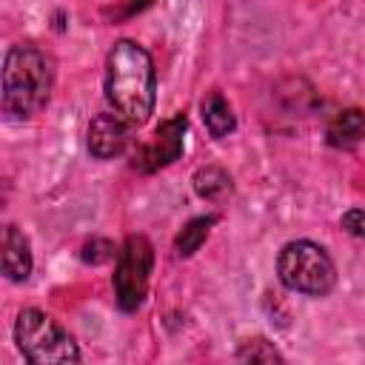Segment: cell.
I'll list each match as a JSON object with an SVG mask.
<instances>
[{
	"instance_id": "obj_12",
	"label": "cell",
	"mask_w": 365,
	"mask_h": 365,
	"mask_svg": "<svg viewBox=\"0 0 365 365\" xmlns=\"http://www.w3.org/2000/svg\"><path fill=\"white\" fill-rule=\"evenodd\" d=\"M217 222V217L214 214H208V217H197V220H191L180 234H177V254L180 257H191L202 242H205V237H208V228Z\"/></svg>"
},
{
	"instance_id": "obj_11",
	"label": "cell",
	"mask_w": 365,
	"mask_h": 365,
	"mask_svg": "<svg viewBox=\"0 0 365 365\" xmlns=\"http://www.w3.org/2000/svg\"><path fill=\"white\" fill-rule=\"evenodd\" d=\"M194 191H197L200 197H205V200L220 202V200H225V197L231 194V177H228L222 168H214V165L200 168V171L194 174Z\"/></svg>"
},
{
	"instance_id": "obj_4",
	"label": "cell",
	"mask_w": 365,
	"mask_h": 365,
	"mask_svg": "<svg viewBox=\"0 0 365 365\" xmlns=\"http://www.w3.org/2000/svg\"><path fill=\"white\" fill-rule=\"evenodd\" d=\"M277 274L285 288L305 294V297H322L336 282V268L328 251L311 240H294L288 242L277 257Z\"/></svg>"
},
{
	"instance_id": "obj_6",
	"label": "cell",
	"mask_w": 365,
	"mask_h": 365,
	"mask_svg": "<svg viewBox=\"0 0 365 365\" xmlns=\"http://www.w3.org/2000/svg\"><path fill=\"white\" fill-rule=\"evenodd\" d=\"M185 114H174L165 123H160V128L151 134V140L145 145L137 148L134 154V168L140 171H157L168 163H174L182 154V134H185Z\"/></svg>"
},
{
	"instance_id": "obj_2",
	"label": "cell",
	"mask_w": 365,
	"mask_h": 365,
	"mask_svg": "<svg viewBox=\"0 0 365 365\" xmlns=\"http://www.w3.org/2000/svg\"><path fill=\"white\" fill-rule=\"evenodd\" d=\"M54 68L46 51L31 43L11 46L3 63V111L9 117H34L51 97Z\"/></svg>"
},
{
	"instance_id": "obj_8",
	"label": "cell",
	"mask_w": 365,
	"mask_h": 365,
	"mask_svg": "<svg viewBox=\"0 0 365 365\" xmlns=\"http://www.w3.org/2000/svg\"><path fill=\"white\" fill-rule=\"evenodd\" d=\"M3 274L11 282H23L31 274V248H29V240L14 225H6V231H3Z\"/></svg>"
},
{
	"instance_id": "obj_1",
	"label": "cell",
	"mask_w": 365,
	"mask_h": 365,
	"mask_svg": "<svg viewBox=\"0 0 365 365\" xmlns=\"http://www.w3.org/2000/svg\"><path fill=\"white\" fill-rule=\"evenodd\" d=\"M154 91H157V77L148 51L134 40H117L106 57L108 106L131 125H143L154 111V97H157Z\"/></svg>"
},
{
	"instance_id": "obj_9",
	"label": "cell",
	"mask_w": 365,
	"mask_h": 365,
	"mask_svg": "<svg viewBox=\"0 0 365 365\" xmlns=\"http://www.w3.org/2000/svg\"><path fill=\"white\" fill-rule=\"evenodd\" d=\"M325 137L334 148H356L365 140V111L359 108H342L331 117Z\"/></svg>"
},
{
	"instance_id": "obj_15",
	"label": "cell",
	"mask_w": 365,
	"mask_h": 365,
	"mask_svg": "<svg viewBox=\"0 0 365 365\" xmlns=\"http://www.w3.org/2000/svg\"><path fill=\"white\" fill-rule=\"evenodd\" d=\"M342 228H345L348 234L365 240V211H362V208H351V211H345V217H342Z\"/></svg>"
},
{
	"instance_id": "obj_3",
	"label": "cell",
	"mask_w": 365,
	"mask_h": 365,
	"mask_svg": "<svg viewBox=\"0 0 365 365\" xmlns=\"http://www.w3.org/2000/svg\"><path fill=\"white\" fill-rule=\"evenodd\" d=\"M14 339L20 354L34 365H57V362H77L80 351L71 334L46 311L26 308L14 322Z\"/></svg>"
},
{
	"instance_id": "obj_7",
	"label": "cell",
	"mask_w": 365,
	"mask_h": 365,
	"mask_svg": "<svg viewBox=\"0 0 365 365\" xmlns=\"http://www.w3.org/2000/svg\"><path fill=\"white\" fill-rule=\"evenodd\" d=\"M128 120H123L117 111L97 114L88 125V151L97 160H111L125 151L128 145Z\"/></svg>"
},
{
	"instance_id": "obj_10",
	"label": "cell",
	"mask_w": 365,
	"mask_h": 365,
	"mask_svg": "<svg viewBox=\"0 0 365 365\" xmlns=\"http://www.w3.org/2000/svg\"><path fill=\"white\" fill-rule=\"evenodd\" d=\"M202 120H205V128L211 131V137H228L237 125L234 111H231L228 100L220 91H211L202 100Z\"/></svg>"
},
{
	"instance_id": "obj_14",
	"label": "cell",
	"mask_w": 365,
	"mask_h": 365,
	"mask_svg": "<svg viewBox=\"0 0 365 365\" xmlns=\"http://www.w3.org/2000/svg\"><path fill=\"white\" fill-rule=\"evenodd\" d=\"M114 254H117L114 245L106 242V240H91V242L83 248V259H86V262H106V259H111Z\"/></svg>"
},
{
	"instance_id": "obj_5",
	"label": "cell",
	"mask_w": 365,
	"mask_h": 365,
	"mask_svg": "<svg viewBox=\"0 0 365 365\" xmlns=\"http://www.w3.org/2000/svg\"><path fill=\"white\" fill-rule=\"evenodd\" d=\"M154 265V248L143 234H131L117 251L114 294L123 311H137L148 291V277Z\"/></svg>"
},
{
	"instance_id": "obj_13",
	"label": "cell",
	"mask_w": 365,
	"mask_h": 365,
	"mask_svg": "<svg viewBox=\"0 0 365 365\" xmlns=\"http://www.w3.org/2000/svg\"><path fill=\"white\" fill-rule=\"evenodd\" d=\"M237 359H251V362H254V359H262V362H274V359H277V362H279L282 356H279L265 339H254V342H245V345L240 348Z\"/></svg>"
}]
</instances>
